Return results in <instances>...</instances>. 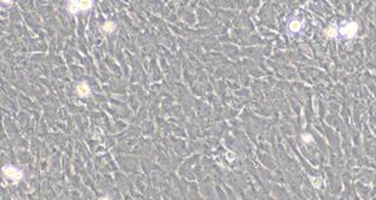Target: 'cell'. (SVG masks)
Returning a JSON list of instances; mask_svg holds the SVG:
<instances>
[{
	"label": "cell",
	"mask_w": 376,
	"mask_h": 200,
	"mask_svg": "<svg viewBox=\"0 0 376 200\" xmlns=\"http://www.w3.org/2000/svg\"><path fill=\"white\" fill-rule=\"evenodd\" d=\"M300 27H302V24H300V22H298V21H292V22L289 23V29H291V31H293V33L299 31Z\"/></svg>",
	"instance_id": "6"
},
{
	"label": "cell",
	"mask_w": 376,
	"mask_h": 200,
	"mask_svg": "<svg viewBox=\"0 0 376 200\" xmlns=\"http://www.w3.org/2000/svg\"><path fill=\"white\" fill-rule=\"evenodd\" d=\"M115 28H116V24L113 23V22H106L104 25H102V30H104L105 33H112L113 30H115Z\"/></svg>",
	"instance_id": "5"
},
{
	"label": "cell",
	"mask_w": 376,
	"mask_h": 200,
	"mask_svg": "<svg viewBox=\"0 0 376 200\" xmlns=\"http://www.w3.org/2000/svg\"><path fill=\"white\" fill-rule=\"evenodd\" d=\"M357 30H358V24H357V23H354V22H352V23H348V24H346L345 27H343V28L340 29V33H341V34H343L345 37H348V39H350V37H353L354 35H356Z\"/></svg>",
	"instance_id": "3"
},
{
	"label": "cell",
	"mask_w": 376,
	"mask_h": 200,
	"mask_svg": "<svg viewBox=\"0 0 376 200\" xmlns=\"http://www.w3.org/2000/svg\"><path fill=\"white\" fill-rule=\"evenodd\" d=\"M3 172H4L5 177H8L9 180H11V181H13L15 183L18 182L19 180H22V177H23L22 171L16 169L15 166H11V165H5L3 168Z\"/></svg>",
	"instance_id": "1"
},
{
	"label": "cell",
	"mask_w": 376,
	"mask_h": 200,
	"mask_svg": "<svg viewBox=\"0 0 376 200\" xmlns=\"http://www.w3.org/2000/svg\"><path fill=\"white\" fill-rule=\"evenodd\" d=\"M99 200H111L110 198H107V197H102V198H100Z\"/></svg>",
	"instance_id": "10"
},
{
	"label": "cell",
	"mask_w": 376,
	"mask_h": 200,
	"mask_svg": "<svg viewBox=\"0 0 376 200\" xmlns=\"http://www.w3.org/2000/svg\"><path fill=\"white\" fill-rule=\"evenodd\" d=\"M310 180L312 181V184L315 186L316 188H319V187H321V184H322V183H321V182H322V180H321V178H315V177H311Z\"/></svg>",
	"instance_id": "8"
},
{
	"label": "cell",
	"mask_w": 376,
	"mask_h": 200,
	"mask_svg": "<svg viewBox=\"0 0 376 200\" xmlns=\"http://www.w3.org/2000/svg\"><path fill=\"white\" fill-rule=\"evenodd\" d=\"M77 93H78L80 97H87L88 94H89V87H88V84L86 82L80 83L77 86Z\"/></svg>",
	"instance_id": "4"
},
{
	"label": "cell",
	"mask_w": 376,
	"mask_h": 200,
	"mask_svg": "<svg viewBox=\"0 0 376 200\" xmlns=\"http://www.w3.org/2000/svg\"><path fill=\"white\" fill-rule=\"evenodd\" d=\"M326 35H327L328 37H335V35H336V30H335V28H334V27H330V28L326 31Z\"/></svg>",
	"instance_id": "7"
},
{
	"label": "cell",
	"mask_w": 376,
	"mask_h": 200,
	"mask_svg": "<svg viewBox=\"0 0 376 200\" xmlns=\"http://www.w3.org/2000/svg\"><path fill=\"white\" fill-rule=\"evenodd\" d=\"M92 1H70L69 6H68V10L71 13H75L77 11H85L91 9L92 6Z\"/></svg>",
	"instance_id": "2"
},
{
	"label": "cell",
	"mask_w": 376,
	"mask_h": 200,
	"mask_svg": "<svg viewBox=\"0 0 376 200\" xmlns=\"http://www.w3.org/2000/svg\"><path fill=\"white\" fill-rule=\"evenodd\" d=\"M303 140L307 144V142H312V136L310 134H304L303 135Z\"/></svg>",
	"instance_id": "9"
}]
</instances>
